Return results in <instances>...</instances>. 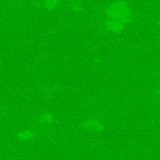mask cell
<instances>
[{"instance_id": "1", "label": "cell", "mask_w": 160, "mask_h": 160, "mask_svg": "<svg viewBox=\"0 0 160 160\" xmlns=\"http://www.w3.org/2000/svg\"><path fill=\"white\" fill-rule=\"evenodd\" d=\"M106 13L109 17L118 22H127L130 20V11L124 2H118L112 5Z\"/></svg>"}, {"instance_id": "2", "label": "cell", "mask_w": 160, "mask_h": 160, "mask_svg": "<svg viewBox=\"0 0 160 160\" xmlns=\"http://www.w3.org/2000/svg\"><path fill=\"white\" fill-rule=\"evenodd\" d=\"M107 26L109 28L114 31H118L122 28V25L121 23L115 21H109L107 23Z\"/></svg>"}, {"instance_id": "3", "label": "cell", "mask_w": 160, "mask_h": 160, "mask_svg": "<svg viewBox=\"0 0 160 160\" xmlns=\"http://www.w3.org/2000/svg\"><path fill=\"white\" fill-rule=\"evenodd\" d=\"M45 7L51 9L55 8L59 2V0H43Z\"/></svg>"}, {"instance_id": "4", "label": "cell", "mask_w": 160, "mask_h": 160, "mask_svg": "<svg viewBox=\"0 0 160 160\" xmlns=\"http://www.w3.org/2000/svg\"><path fill=\"white\" fill-rule=\"evenodd\" d=\"M18 137L20 139L27 140L32 137V134L29 131L20 133L18 134Z\"/></svg>"}, {"instance_id": "5", "label": "cell", "mask_w": 160, "mask_h": 160, "mask_svg": "<svg viewBox=\"0 0 160 160\" xmlns=\"http://www.w3.org/2000/svg\"><path fill=\"white\" fill-rule=\"evenodd\" d=\"M42 119L46 121L51 122L52 121L53 118H51V116L50 115L45 114L42 118Z\"/></svg>"}]
</instances>
